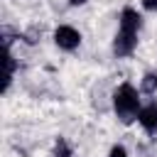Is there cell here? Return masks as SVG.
<instances>
[{
  "label": "cell",
  "mask_w": 157,
  "mask_h": 157,
  "mask_svg": "<svg viewBox=\"0 0 157 157\" xmlns=\"http://www.w3.org/2000/svg\"><path fill=\"white\" fill-rule=\"evenodd\" d=\"M110 103H113V110H115V115H118V120L123 123V125H130L132 120H137V115H140V91L132 86V83H128V81H123L115 91H113V98H110Z\"/></svg>",
  "instance_id": "6da1fadb"
},
{
  "label": "cell",
  "mask_w": 157,
  "mask_h": 157,
  "mask_svg": "<svg viewBox=\"0 0 157 157\" xmlns=\"http://www.w3.org/2000/svg\"><path fill=\"white\" fill-rule=\"evenodd\" d=\"M54 44L64 52H74L81 47V32L71 25H59L54 29Z\"/></svg>",
  "instance_id": "7a4b0ae2"
},
{
  "label": "cell",
  "mask_w": 157,
  "mask_h": 157,
  "mask_svg": "<svg viewBox=\"0 0 157 157\" xmlns=\"http://www.w3.org/2000/svg\"><path fill=\"white\" fill-rule=\"evenodd\" d=\"M137 47V32H125V29H118L115 37H113V54L118 59H125L135 52Z\"/></svg>",
  "instance_id": "3957f363"
},
{
  "label": "cell",
  "mask_w": 157,
  "mask_h": 157,
  "mask_svg": "<svg viewBox=\"0 0 157 157\" xmlns=\"http://www.w3.org/2000/svg\"><path fill=\"white\" fill-rule=\"evenodd\" d=\"M137 123L142 125L145 132L155 135L157 132V101H150L140 108V115H137Z\"/></svg>",
  "instance_id": "277c9868"
},
{
  "label": "cell",
  "mask_w": 157,
  "mask_h": 157,
  "mask_svg": "<svg viewBox=\"0 0 157 157\" xmlns=\"http://www.w3.org/2000/svg\"><path fill=\"white\" fill-rule=\"evenodd\" d=\"M142 27V17L135 7H123L120 10V17H118V29H125V32H140Z\"/></svg>",
  "instance_id": "5b68a950"
},
{
  "label": "cell",
  "mask_w": 157,
  "mask_h": 157,
  "mask_svg": "<svg viewBox=\"0 0 157 157\" xmlns=\"http://www.w3.org/2000/svg\"><path fill=\"white\" fill-rule=\"evenodd\" d=\"M15 69H17V61H15L12 52H10V47H5V81H2V91L5 93H7V88H10L12 78H15Z\"/></svg>",
  "instance_id": "8992f818"
},
{
  "label": "cell",
  "mask_w": 157,
  "mask_h": 157,
  "mask_svg": "<svg viewBox=\"0 0 157 157\" xmlns=\"http://www.w3.org/2000/svg\"><path fill=\"white\" fill-rule=\"evenodd\" d=\"M140 91L147 93V96L157 93V71H147V74H142V78H140Z\"/></svg>",
  "instance_id": "52a82bcc"
},
{
  "label": "cell",
  "mask_w": 157,
  "mask_h": 157,
  "mask_svg": "<svg viewBox=\"0 0 157 157\" xmlns=\"http://www.w3.org/2000/svg\"><path fill=\"white\" fill-rule=\"evenodd\" d=\"M52 157H74V150H71V145L64 137H56L54 150H52Z\"/></svg>",
  "instance_id": "ba28073f"
},
{
  "label": "cell",
  "mask_w": 157,
  "mask_h": 157,
  "mask_svg": "<svg viewBox=\"0 0 157 157\" xmlns=\"http://www.w3.org/2000/svg\"><path fill=\"white\" fill-rule=\"evenodd\" d=\"M22 37H25V42H27V44H37V42H39V37H42V29H39V27H29Z\"/></svg>",
  "instance_id": "9c48e42d"
},
{
  "label": "cell",
  "mask_w": 157,
  "mask_h": 157,
  "mask_svg": "<svg viewBox=\"0 0 157 157\" xmlns=\"http://www.w3.org/2000/svg\"><path fill=\"white\" fill-rule=\"evenodd\" d=\"M108 157H130V155H128V150H125L123 145H113V147L108 150Z\"/></svg>",
  "instance_id": "30bf717a"
},
{
  "label": "cell",
  "mask_w": 157,
  "mask_h": 157,
  "mask_svg": "<svg viewBox=\"0 0 157 157\" xmlns=\"http://www.w3.org/2000/svg\"><path fill=\"white\" fill-rule=\"evenodd\" d=\"M142 7L147 12H157V0H142Z\"/></svg>",
  "instance_id": "8fae6325"
},
{
  "label": "cell",
  "mask_w": 157,
  "mask_h": 157,
  "mask_svg": "<svg viewBox=\"0 0 157 157\" xmlns=\"http://www.w3.org/2000/svg\"><path fill=\"white\" fill-rule=\"evenodd\" d=\"M86 2H88V0H69L71 7H81V5H86Z\"/></svg>",
  "instance_id": "7c38bea8"
}]
</instances>
